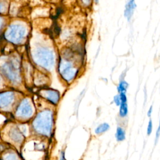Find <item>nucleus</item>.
<instances>
[{
  "instance_id": "nucleus-20",
  "label": "nucleus",
  "mask_w": 160,
  "mask_h": 160,
  "mask_svg": "<svg viewBox=\"0 0 160 160\" xmlns=\"http://www.w3.org/2000/svg\"><path fill=\"white\" fill-rule=\"evenodd\" d=\"M61 160H66V159H65V158H64V152H62V154H61Z\"/></svg>"
},
{
  "instance_id": "nucleus-3",
  "label": "nucleus",
  "mask_w": 160,
  "mask_h": 160,
  "mask_svg": "<svg viewBox=\"0 0 160 160\" xmlns=\"http://www.w3.org/2000/svg\"><path fill=\"white\" fill-rule=\"evenodd\" d=\"M2 73L13 83H18L20 81L19 63L15 60H11L5 62L1 66Z\"/></svg>"
},
{
  "instance_id": "nucleus-7",
  "label": "nucleus",
  "mask_w": 160,
  "mask_h": 160,
  "mask_svg": "<svg viewBox=\"0 0 160 160\" xmlns=\"http://www.w3.org/2000/svg\"><path fill=\"white\" fill-rule=\"evenodd\" d=\"M14 99V94L12 91L0 92V109L9 107Z\"/></svg>"
},
{
  "instance_id": "nucleus-11",
  "label": "nucleus",
  "mask_w": 160,
  "mask_h": 160,
  "mask_svg": "<svg viewBox=\"0 0 160 160\" xmlns=\"http://www.w3.org/2000/svg\"><path fill=\"white\" fill-rule=\"evenodd\" d=\"M109 128V126L108 124L102 123L97 127V128L95 129V132L96 134H99L108 131Z\"/></svg>"
},
{
  "instance_id": "nucleus-13",
  "label": "nucleus",
  "mask_w": 160,
  "mask_h": 160,
  "mask_svg": "<svg viewBox=\"0 0 160 160\" xmlns=\"http://www.w3.org/2000/svg\"><path fill=\"white\" fill-rule=\"evenodd\" d=\"M128 114V105L126 102H122L120 104L119 114L121 117H124Z\"/></svg>"
},
{
  "instance_id": "nucleus-5",
  "label": "nucleus",
  "mask_w": 160,
  "mask_h": 160,
  "mask_svg": "<svg viewBox=\"0 0 160 160\" xmlns=\"http://www.w3.org/2000/svg\"><path fill=\"white\" fill-rule=\"evenodd\" d=\"M59 72L62 77L68 81H71L76 74V69L66 59H61L59 62Z\"/></svg>"
},
{
  "instance_id": "nucleus-4",
  "label": "nucleus",
  "mask_w": 160,
  "mask_h": 160,
  "mask_svg": "<svg viewBox=\"0 0 160 160\" xmlns=\"http://www.w3.org/2000/svg\"><path fill=\"white\" fill-rule=\"evenodd\" d=\"M26 34V29L21 25H12L6 34V38L9 41L18 44L24 38Z\"/></svg>"
},
{
  "instance_id": "nucleus-15",
  "label": "nucleus",
  "mask_w": 160,
  "mask_h": 160,
  "mask_svg": "<svg viewBox=\"0 0 160 160\" xmlns=\"http://www.w3.org/2000/svg\"><path fill=\"white\" fill-rule=\"evenodd\" d=\"M2 160H17V156L14 153H8L4 156Z\"/></svg>"
},
{
  "instance_id": "nucleus-18",
  "label": "nucleus",
  "mask_w": 160,
  "mask_h": 160,
  "mask_svg": "<svg viewBox=\"0 0 160 160\" xmlns=\"http://www.w3.org/2000/svg\"><path fill=\"white\" fill-rule=\"evenodd\" d=\"M159 127L158 128V131H157V132H156V141H155V142L156 143L158 139H159Z\"/></svg>"
},
{
  "instance_id": "nucleus-17",
  "label": "nucleus",
  "mask_w": 160,
  "mask_h": 160,
  "mask_svg": "<svg viewBox=\"0 0 160 160\" xmlns=\"http://www.w3.org/2000/svg\"><path fill=\"white\" fill-rule=\"evenodd\" d=\"M114 102H115L117 105H120L121 101H120V98H119V95H117V96H116L114 97Z\"/></svg>"
},
{
  "instance_id": "nucleus-21",
  "label": "nucleus",
  "mask_w": 160,
  "mask_h": 160,
  "mask_svg": "<svg viewBox=\"0 0 160 160\" xmlns=\"http://www.w3.org/2000/svg\"><path fill=\"white\" fill-rule=\"evenodd\" d=\"M1 26H2V19H1V18H0V28H1Z\"/></svg>"
},
{
  "instance_id": "nucleus-22",
  "label": "nucleus",
  "mask_w": 160,
  "mask_h": 160,
  "mask_svg": "<svg viewBox=\"0 0 160 160\" xmlns=\"http://www.w3.org/2000/svg\"><path fill=\"white\" fill-rule=\"evenodd\" d=\"M0 81H1V78H0Z\"/></svg>"
},
{
  "instance_id": "nucleus-2",
  "label": "nucleus",
  "mask_w": 160,
  "mask_h": 160,
  "mask_svg": "<svg viewBox=\"0 0 160 160\" xmlns=\"http://www.w3.org/2000/svg\"><path fill=\"white\" fill-rule=\"evenodd\" d=\"M36 64L46 69H51L54 63V56L51 51L44 48L37 49L33 54Z\"/></svg>"
},
{
  "instance_id": "nucleus-8",
  "label": "nucleus",
  "mask_w": 160,
  "mask_h": 160,
  "mask_svg": "<svg viewBox=\"0 0 160 160\" xmlns=\"http://www.w3.org/2000/svg\"><path fill=\"white\" fill-rule=\"evenodd\" d=\"M42 96L54 104H56L59 99L58 92L52 89H48L42 91Z\"/></svg>"
},
{
  "instance_id": "nucleus-14",
  "label": "nucleus",
  "mask_w": 160,
  "mask_h": 160,
  "mask_svg": "<svg viewBox=\"0 0 160 160\" xmlns=\"http://www.w3.org/2000/svg\"><path fill=\"white\" fill-rule=\"evenodd\" d=\"M128 86V84L126 81H121L119 84L118 88V89L119 93H126Z\"/></svg>"
},
{
  "instance_id": "nucleus-12",
  "label": "nucleus",
  "mask_w": 160,
  "mask_h": 160,
  "mask_svg": "<svg viewBox=\"0 0 160 160\" xmlns=\"http://www.w3.org/2000/svg\"><path fill=\"white\" fill-rule=\"evenodd\" d=\"M116 139L118 141H123L125 139V132L121 128H118L116 134Z\"/></svg>"
},
{
  "instance_id": "nucleus-6",
  "label": "nucleus",
  "mask_w": 160,
  "mask_h": 160,
  "mask_svg": "<svg viewBox=\"0 0 160 160\" xmlns=\"http://www.w3.org/2000/svg\"><path fill=\"white\" fill-rule=\"evenodd\" d=\"M32 107L28 99H23L19 105L16 115L18 118H28L32 114Z\"/></svg>"
},
{
  "instance_id": "nucleus-9",
  "label": "nucleus",
  "mask_w": 160,
  "mask_h": 160,
  "mask_svg": "<svg viewBox=\"0 0 160 160\" xmlns=\"http://www.w3.org/2000/svg\"><path fill=\"white\" fill-rule=\"evenodd\" d=\"M9 136L10 138L16 142H19L22 140V134L17 128H12L9 131Z\"/></svg>"
},
{
  "instance_id": "nucleus-16",
  "label": "nucleus",
  "mask_w": 160,
  "mask_h": 160,
  "mask_svg": "<svg viewBox=\"0 0 160 160\" xmlns=\"http://www.w3.org/2000/svg\"><path fill=\"white\" fill-rule=\"evenodd\" d=\"M152 121L151 120H149V123H148V129H147V132L148 134L149 135L151 132H152Z\"/></svg>"
},
{
  "instance_id": "nucleus-1",
  "label": "nucleus",
  "mask_w": 160,
  "mask_h": 160,
  "mask_svg": "<svg viewBox=\"0 0 160 160\" xmlns=\"http://www.w3.org/2000/svg\"><path fill=\"white\" fill-rule=\"evenodd\" d=\"M52 124V116L49 111H44L38 114L33 121L34 129L44 135H49Z\"/></svg>"
},
{
  "instance_id": "nucleus-10",
  "label": "nucleus",
  "mask_w": 160,
  "mask_h": 160,
  "mask_svg": "<svg viewBox=\"0 0 160 160\" xmlns=\"http://www.w3.org/2000/svg\"><path fill=\"white\" fill-rule=\"evenodd\" d=\"M135 7H136V4H134V0H128V3L125 6L124 16L128 18L129 21L131 18V16L133 13Z\"/></svg>"
},
{
  "instance_id": "nucleus-19",
  "label": "nucleus",
  "mask_w": 160,
  "mask_h": 160,
  "mask_svg": "<svg viewBox=\"0 0 160 160\" xmlns=\"http://www.w3.org/2000/svg\"><path fill=\"white\" fill-rule=\"evenodd\" d=\"M151 112H152V107H151V108H150V109H149V111H148V116H151Z\"/></svg>"
}]
</instances>
